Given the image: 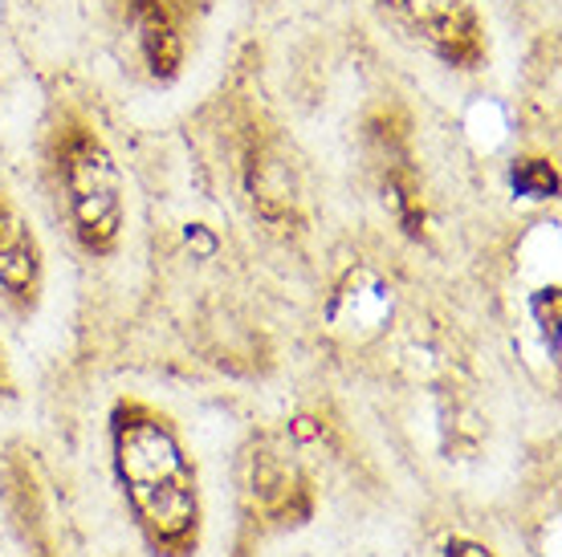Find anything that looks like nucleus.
<instances>
[{"mask_svg":"<svg viewBox=\"0 0 562 557\" xmlns=\"http://www.w3.org/2000/svg\"><path fill=\"white\" fill-rule=\"evenodd\" d=\"M509 187L521 200H554L559 195V168L542 155H521L509 163Z\"/></svg>","mask_w":562,"mask_h":557,"instance_id":"obj_9","label":"nucleus"},{"mask_svg":"<svg viewBox=\"0 0 562 557\" xmlns=\"http://www.w3.org/2000/svg\"><path fill=\"white\" fill-rule=\"evenodd\" d=\"M404 25L424 37L440 61H449L457 70H477L485 61V25L473 0H387Z\"/></svg>","mask_w":562,"mask_h":557,"instance_id":"obj_3","label":"nucleus"},{"mask_svg":"<svg viewBox=\"0 0 562 557\" xmlns=\"http://www.w3.org/2000/svg\"><path fill=\"white\" fill-rule=\"evenodd\" d=\"M0 289L25 309L42 293V245L4 192H0Z\"/></svg>","mask_w":562,"mask_h":557,"instance_id":"obj_5","label":"nucleus"},{"mask_svg":"<svg viewBox=\"0 0 562 557\" xmlns=\"http://www.w3.org/2000/svg\"><path fill=\"white\" fill-rule=\"evenodd\" d=\"M127 21L151 82H176L188 54L176 0H127Z\"/></svg>","mask_w":562,"mask_h":557,"instance_id":"obj_4","label":"nucleus"},{"mask_svg":"<svg viewBox=\"0 0 562 557\" xmlns=\"http://www.w3.org/2000/svg\"><path fill=\"white\" fill-rule=\"evenodd\" d=\"M254 492L261 509H266V516L278 521V525H302L310 509H314L306 476L290 464V456H278L269 447H261V456L254 461Z\"/></svg>","mask_w":562,"mask_h":557,"instance_id":"obj_7","label":"nucleus"},{"mask_svg":"<svg viewBox=\"0 0 562 557\" xmlns=\"http://www.w3.org/2000/svg\"><path fill=\"white\" fill-rule=\"evenodd\" d=\"M183 240H188V249L200 252V257H212V252L221 249V240L212 237L209 224H188V228H183Z\"/></svg>","mask_w":562,"mask_h":557,"instance_id":"obj_12","label":"nucleus"},{"mask_svg":"<svg viewBox=\"0 0 562 557\" xmlns=\"http://www.w3.org/2000/svg\"><path fill=\"white\" fill-rule=\"evenodd\" d=\"M445 557H497L490 549V545L473 542V537H449V545H445Z\"/></svg>","mask_w":562,"mask_h":557,"instance_id":"obj_13","label":"nucleus"},{"mask_svg":"<svg viewBox=\"0 0 562 557\" xmlns=\"http://www.w3.org/2000/svg\"><path fill=\"white\" fill-rule=\"evenodd\" d=\"M111 456L131 516L155 554H196L200 480L171 419L139 399H119L111 411Z\"/></svg>","mask_w":562,"mask_h":557,"instance_id":"obj_1","label":"nucleus"},{"mask_svg":"<svg viewBox=\"0 0 562 557\" xmlns=\"http://www.w3.org/2000/svg\"><path fill=\"white\" fill-rule=\"evenodd\" d=\"M464 130H469V139L477 143V147L493 151L497 143L506 139L509 118H506V111L493 102V98H481V102H473V106H469V114H464Z\"/></svg>","mask_w":562,"mask_h":557,"instance_id":"obj_10","label":"nucleus"},{"mask_svg":"<svg viewBox=\"0 0 562 557\" xmlns=\"http://www.w3.org/2000/svg\"><path fill=\"white\" fill-rule=\"evenodd\" d=\"M54 159L78 245L94 257L114 252L123 237L127 204H123V175H119V163L106 151V143L94 135V126L66 118L57 126Z\"/></svg>","mask_w":562,"mask_h":557,"instance_id":"obj_2","label":"nucleus"},{"mask_svg":"<svg viewBox=\"0 0 562 557\" xmlns=\"http://www.w3.org/2000/svg\"><path fill=\"white\" fill-rule=\"evenodd\" d=\"M392 318V289L375 269H351L347 277L338 281L335 297L326 306V321L355 338H371L383 330V321Z\"/></svg>","mask_w":562,"mask_h":557,"instance_id":"obj_6","label":"nucleus"},{"mask_svg":"<svg viewBox=\"0 0 562 557\" xmlns=\"http://www.w3.org/2000/svg\"><path fill=\"white\" fill-rule=\"evenodd\" d=\"M383 159H387V171H383V200H387L392 216L400 220V228H404L408 237H420L424 195H420V180H416V171H412V163H408V155L387 151Z\"/></svg>","mask_w":562,"mask_h":557,"instance_id":"obj_8","label":"nucleus"},{"mask_svg":"<svg viewBox=\"0 0 562 557\" xmlns=\"http://www.w3.org/2000/svg\"><path fill=\"white\" fill-rule=\"evenodd\" d=\"M559 285H550V289H538L530 297V314H535V326L538 334H542V346H547L550 363H559Z\"/></svg>","mask_w":562,"mask_h":557,"instance_id":"obj_11","label":"nucleus"}]
</instances>
